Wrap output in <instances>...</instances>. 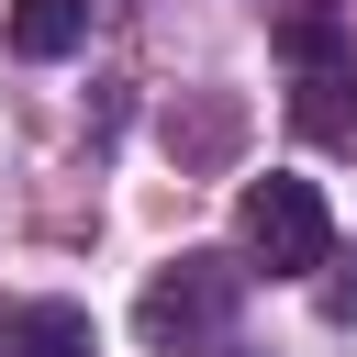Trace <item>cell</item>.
<instances>
[{
  "instance_id": "obj_1",
  "label": "cell",
  "mask_w": 357,
  "mask_h": 357,
  "mask_svg": "<svg viewBox=\"0 0 357 357\" xmlns=\"http://www.w3.org/2000/svg\"><path fill=\"white\" fill-rule=\"evenodd\" d=\"M245 257L268 268V279H301V268H324L335 257V212H324V190L312 178H290V167H268V178H245ZM245 268V279H257Z\"/></svg>"
},
{
  "instance_id": "obj_2",
  "label": "cell",
  "mask_w": 357,
  "mask_h": 357,
  "mask_svg": "<svg viewBox=\"0 0 357 357\" xmlns=\"http://www.w3.org/2000/svg\"><path fill=\"white\" fill-rule=\"evenodd\" d=\"M234 301H245V268H234L223 245H190V257L134 301V335H145V346H212V335L234 324Z\"/></svg>"
},
{
  "instance_id": "obj_3",
  "label": "cell",
  "mask_w": 357,
  "mask_h": 357,
  "mask_svg": "<svg viewBox=\"0 0 357 357\" xmlns=\"http://www.w3.org/2000/svg\"><path fill=\"white\" fill-rule=\"evenodd\" d=\"M0 357H100V335L78 301H22V312H0Z\"/></svg>"
},
{
  "instance_id": "obj_4",
  "label": "cell",
  "mask_w": 357,
  "mask_h": 357,
  "mask_svg": "<svg viewBox=\"0 0 357 357\" xmlns=\"http://www.w3.org/2000/svg\"><path fill=\"white\" fill-rule=\"evenodd\" d=\"M78 33H89L78 0H22V11H11V45H22L33 67H45V56H78Z\"/></svg>"
},
{
  "instance_id": "obj_5",
  "label": "cell",
  "mask_w": 357,
  "mask_h": 357,
  "mask_svg": "<svg viewBox=\"0 0 357 357\" xmlns=\"http://www.w3.org/2000/svg\"><path fill=\"white\" fill-rule=\"evenodd\" d=\"M324 312H335V324H346V312H357V257H346V268H335V279H324Z\"/></svg>"
},
{
  "instance_id": "obj_6",
  "label": "cell",
  "mask_w": 357,
  "mask_h": 357,
  "mask_svg": "<svg viewBox=\"0 0 357 357\" xmlns=\"http://www.w3.org/2000/svg\"><path fill=\"white\" fill-rule=\"evenodd\" d=\"M346 89H357V78H346Z\"/></svg>"
}]
</instances>
